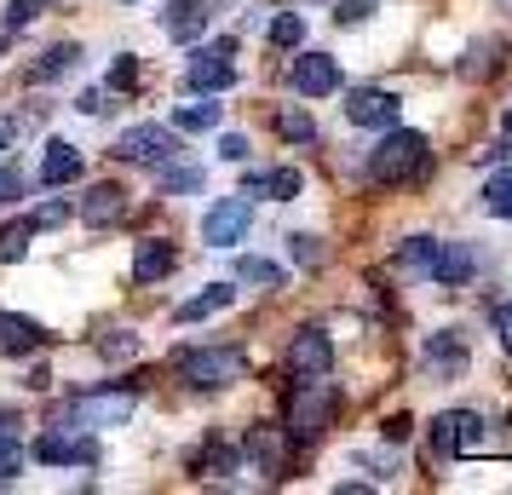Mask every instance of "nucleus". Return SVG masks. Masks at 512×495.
Wrapping results in <instances>:
<instances>
[{
  "instance_id": "1",
  "label": "nucleus",
  "mask_w": 512,
  "mask_h": 495,
  "mask_svg": "<svg viewBox=\"0 0 512 495\" xmlns=\"http://www.w3.org/2000/svg\"><path fill=\"white\" fill-rule=\"evenodd\" d=\"M173 369L196 392H219V386H236V380L248 375V357L236 352V346H179Z\"/></svg>"
},
{
  "instance_id": "2",
  "label": "nucleus",
  "mask_w": 512,
  "mask_h": 495,
  "mask_svg": "<svg viewBox=\"0 0 512 495\" xmlns=\"http://www.w3.org/2000/svg\"><path fill=\"white\" fill-rule=\"evenodd\" d=\"M426 167H432V150H426V139L409 133V127L386 133V139L369 150V179H380V185H409Z\"/></svg>"
},
{
  "instance_id": "3",
  "label": "nucleus",
  "mask_w": 512,
  "mask_h": 495,
  "mask_svg": "<svg viewBox=\"0 0 512 495\" xmlns=\"http://www.w3.org/2000/svg\"><path fill=\"white\" fill-rule=\"evenodd\" d=\"M334 409H340V392L323 386V380H300L294 386V398H288V438H300V444H317L334 421Z\"/></svg>"
},
{
  "instance_id": "4",
  "label": "nucleus",
  "mask_w": 512,
  "mask_h": 495,
  "mask_svg": "<svg viewBox=\"0 0 512 495\" xmlns=\"http://www.w3.org/2000/svg\"><path fill=\"white\" fill-rule=\"evenodd\" d=\"M133 409H139V392L133 386H121V392H81V398L64 403V421L93 432V426H121Z\"/></svg>"
},
{
  "instance_id": "5",
  "label": "nucleus",
  "mask_w": 512,
  "mask_h": 495,
  "mask_svg": "<svg viewBox=\"0 0 512 495\" xmlns=\"http://www.w3.org/2000/svg\"><path fill=\"white\" fill-rule=\"evenodd\" d=\"M231 81H236V47H231V41L196 47L185 58V87H190V93H225Z\"/></svg>"
},
{
  "instance_id": "6",
  "label": "nucleus",
  "mask_w": 512,
  "mask_h": 495,
  "mask_svg": "<svg viewBox=\"0 0 512 495\" xmlns=\"http://www.w3.org/2000/svg\"><path fill=\"white\" fill-rule=\"evenodd\" d=\"M35 455L47 461V467H93L98 461V444H93V432L87 426H47L41 438H35Z\"/></svg>"
},
{
  "instance_id": "7",
  "label": "nucleus",
  "mask_w": 512,
  "mask_h": 495,
  "mask_svg": "<svg viewBox=\"0 0 512 495\" xmlns=\"http://www.w3.org/2000/svg\"><path fill=\"white\" fill-rule=\"evenodd\" d=\"M116 156L121 162H139V167H162L179 156V133L173 127H156V121H144V127H127L116 139Z\"/></svg>"
},
{
  "instance_id": "8",
  "label": "nucleus",
  "mask_w": 512,
  "mask_h": 495,
  "mask_svg": "<svg viewBox=\"0 0 512 495\" xmlns=\"http://www.w3.org/2000/svg\"><path fill=\"white\" fill-rule=\"evenodd\" d=\"M484 444V415L478 409H443L432 421V449L438 455H472Z\"/></svg>"
},
{
  "instance_id": "9",
  "label": "nucleus",
  "mask_w": 512,
  "mask_h": 495,
  "mask_svg": "<svg viewBox=\"0 0 512 495\" xmlns=\"http://www.w3.org/2000/svg\"><path fill=\"white\" fill-rule=\"evenodd\" d=\"M248 225H254V202H248V196H225V202H213L208 219H202V242H208V248H231V242L248 236Z\"/></svg>"
},
{
  "instance_id": "10",
  "label": "nucleus",
  "mask_w": 512,
  "mask_h": 495,
  "mask_svg": "<svg viewBox=\"0 0 512 495\" xmlns=\"http://www.w3.org/2000/svg\"><path fill=\"white\" fill-rule=\"evenodd\" d=\"M288 369L300 380H323L334 369V340L323 329H300L294 334V346H288Z\"/></svg>"
},
{
  "instance_id": "11",
  "label": "nucleus",
  "mask_w": 512,
  "mask_h": 495,
  "mask_svg": "<svg viewBox=\"0 0 512 495\" xmlns=\"http://www.w3.org/2000/svg\"><path fill=\"white\" fill-rule=\"evenodd\" d=\"M294 93L300 98L340 93V58H328V52H300V58H294Z\"/></svg>"
},
{
  "instance_id": "12",
  "label": "nucleus",
  "mask_w": 512,
  "mask_h": 495,
  "mask_svg": "<svg viewBox=\"0 0 512 495\" xmlns=\"http://www.w3.org/2000/svg\"><path fill=\"white\" fill-rule=\"evenodd\" d=\"M397 110H403L397 93H380V87H357L346 98V121H357V127H392Z\"/></svg>"
},
{
  "instance_id": "13",
  "label": "nucleus",
  "mask_w": 512,
  "mask_h": 495,
  "mask_svg": "<svg viewBox=\"0 0 512 495\" xmlns=\"http://www.w3.org/2000/svg\"><path fill=\"white\" fill-rule=\"evenodd\" d=\"M478 271V254L466 248V242H438V254H432V283H443V288H461L466 277Z\"/></svg>"
},
{
  "instance_id": "14",
  "label": "nucleus",
  "mask_w": 512,
  "mask_h": 495,
  "mask_svg": "<svg viewBox=\"0 0 512 495\" xmlns=\"http://www.w3.org/2000/svg\"><path fill=\"white\" fill-rule=\"evenodd\" d=\"M47 346V329L35 317H18V311H0V352L6 357H24V352H41Z\"/></svg>"
},
{
  "instance_id": "15",
  "label": "nucleus",
  "mask_w": 512,
  "mask_h": 495,
  "mask_svg": "<svg viewBox=\"0 0 512 495\" xmlns=\"http://www.w3.org/2000/svg\"><path fill=\"white\" fill-rule=\"evenodd\" d=\"M75 179H81V150L70 139H52L41 150V185L58 190V185H75Z\"/></svg>"
},
{
  "instance_id": "16",
  "label": "nucleus",
  "mask_w": 512,
  "mask_h": 495,
  "mask_svg": "<svg viewBox=\"0 0 512 495\" xmlns=\"http://www.w3.org/2000/svg\"><path fill=\"white\" fill-rule=\"evenodd\" d=\"M173 265H179V248L167 236H150V242H139V254H133V277L139 283H162V277H173Z\"/></svg>"
},
{
  "instance_id": "17",
  "label": "nucleus",
  "mask_w": 512,
  "mask_h": 495,
  "mask_svg": "<svg viewBox=\"0 0 512 495\" xmlns=\"http://www.w3.org/2000/svg\"><path fill=\"white\" fill-rule=\"evenodd\" d=\"M426 369H432V375L438 380H455L466 369V340L455 329H443V334H432V340H426Z\"/></svg>"
},
{
  "instance_id": "18",
  "label": "nucleus",
  "mask_w": 512,
  "mask_h": 495,
  "mask_svg": "<svg viewBox=\"0 0 512 495\" xmlns=\"http://www.w3.org/2000/svg\"><path fill=\"white\" fill-rule=\"evenodd\" d=\"M121 213H127V190L121 185H93L87 202H81V219H87V225H116Z\"/></svg>"
},
{
  "instance_id": "19",
  "label": "nucleus",
  "mask_w": 512,
  "mask_h": 495,
  "mask_svg": "<svg viewBox=\"0 0 512 495\" xmlns=\"http://www.w3.org/2000/svg\"><path fill=\"white\" fill-rule=\"evenodd\" d=\"M242 196H277V202H294V196H300V173H294V167L248 173V179H242Z\"/></svg>"
},
{
  "instance_id": "20",
  "label": "nucleus",
  "mask_w": 512,
  "mask_h": 495,
  "mask_svg": "<svg viewBox=\"0 0 512 495\" xmlns=\"http://www.w3.org/2000/svg\"><path fill=\"white\" fill-rule=\"evenodd\" d=\"M162 29L173 41H196L202 29H208V12H202V0H173L162 12Z\"/></svg>"
},
{
  "instance_id": "21",
  "label": "nucleus",
  "mask_w": 512,
  "mask_h": 495,
  "mask_svg": "<svg viewBox=\"0 0 512 495\" xmlns=\"http://www.w3.org/2000/svg\"><path fill=\"white\" fill-rule=\"evenodd\" d=\"M231 300H236L231 283H213V288H202V294H190V300L173 311V317H179V323H202V317H213V311H225Z\"/></svg>"
},
{
  "instance_id": "22",
  "label": "nucleus",
  "mask_w": 512,
  "mask_h": 495,
  "mask_svg": "<svg viewBox=\"0 0 512 495\" xmlns=\"http://www.w3.org/2000/svg\"><path fill=\"white\" fill-rule=\"evenodd\" d=\"M236 283H254V288H282L288 283V271H282L277 260H259V254H242V260L231 265Z\"/></svg>"
},
{
  "instance_id": "23",
  "label": "nucleus",
  "mask_w": 512,
  "mask_h": 495,
  "mask_svg": "<svg viewBox=\"0 0 512 495\" xmlns=\"http://www.w3.org/2000/svg\"><path fill=\"white\" fill-rule=\"evenodd\" d=\"M236 461H242V455H236V449L225 444V438H213V444L196 449V461H190V467L208 472V478H219V472H236Z\"/></svg>"
},
{
  "instance_id": "24",
  "label": "nucleus",
  "mask_w": 512,
  "mask_h": 495,
  "mask_svg": "<svg viewBox=\"0 0 512 495\" xmlns=\"http://www.w3.org/2000/svg\"><path fill=\"white\" fill-rule=\"evenodd\" d=\"M173 127H185V133H208V127H219V104H208V93L196 98V104H179V110H173Z\"/></svg>"
},
{
  "instance_id": "25",
  "label": "nucleus",
  "mask_w": 512,
  "mask_h": 495,
  "mask_svg": "<svg viewBox=\"0 0 512 495\" xmlns=\"http://www.w3.org/2000/svg\"><path fill=\"white\" fill-rule=\"evenodd\" d=\"M248 455H254L271 478L282 472V438H271V426H254V432H248Z\"/></svg>"
},
{
  "instance_id": "26",
  "label": "nucleus",
  "mask_w": 512,
  "mask_h": 495,
  "mask_svg": "<svg viewBox=\"0 0 512 495\" xmlns=\"http://www.w3.org/2000/svg\"><path fill=\"white\" fill-rule=\"evenodd\" d=\"M75 58H81V52H75L70 41L52 47V52H41V64H29V81H58L64 70H75Z\"/></svg>"
},
{
  "instance_id": "27",
  "label": "nucleus",
  "mask_w": 512,
  "mask_h": 495,
  "mask_svg": "<svg viewBox=\"0 0 512 495\" xmlns=\"http://www.w3.org/2000/svg\"><path fill=\"white\" fill-rule=\"evenodd\" d=\"M18 467H24V444H18V426L6 415L0 421V478H18Z\"/></svg>"
},
{
  "instance_id": "28",
  "label": "nucleus",
  "mask_w": 512,
  "mask_h": 495,
  "mask_svg": "<svg viewBox=\"0 0 512 495\" xmlns=\"http://www.w3.org/2000/svg\"><path fill=\"white\" fill-rule=\"evenodd\" d=\"M162 196H185V190H202V167H173V162H162Z\"/></svg>"
},
{
  "instance_id": "29",
  "label": "nucleus",
  "mask_w": 512,
  "mask_h": 495,
  "mask_svg": "<svg viewBox=\"0 0 512 495\" xmlns=\"http://www.w3.org/2000/svg\"><path fill=\"white\" fill-rule=\"evenodd\" d=\"M277 133L288 144H311L317 139V121L305 116V110H277Z\"/></svg>"
},
{
  "instance_id": "30",
  "label": "nucleus",
  "mask_w": 512,
  "mask_h": 495,
  "mask_svg": "<svg viewBox=\"0 0 512 495\" xmlns=\"http://www.w3.org/2000/svg\"><path fill=\"white\" fill-rule=\"evenodd\" d=\"M484 208L501 213V219H512V167H501V173L484 185Z\"/></svg>"
},
{
  "instance_id": "31",
  "label": "nucleus",
  "mask_w": 512,
  "mask_h": 495,
  "mask_svg": "<svg viewBox=\"0 0 512 495\" xmlns=\"http://www.w3.org/2000/svg\"><path fill=\"white\" fill-rule=\"evenodd\" d=\"M29 231H35V219H18V225H6V231H0V260H6V265L29 254Z\"/></svg>"
},
{
  "instance_id": "32",
  "label": "nucleus",
  "mask_w": 512,
  "mask_h": 495,
  "mask_svg": "<svg viewBox=\"0 0 512 495\" xmlns=\"http://www.w3.org/2000/svg\"><path fill=\"white\" fill-rule=\"evenodd\" d=\"M300 41H305V18H300V12L271 18V47H300Z\"/></svg>"
},
{
  "instance_id": "33",
  "label": "nucleus",
  "mask_w": 512,
  "mask_h": 495,
  "mask_svg": "<svg viewBox=\"0 0 512 495\" xmlns=\"http://www.w3.org/2000/svg\"><path fill=\"white\" fill-rule=\"evenodd\" d=\"M432 254H438V236H409V248H403V265H415V271H432Z\"/></svg>"
},
{
  "instance_id": "34",
  "label": "nucleus",
  "mask_w": 512,
  "mask_h": 495,
  "mask_svg": "<svg viewBox=\"0 0 512 495\" xmlns=\"http://www.w3.org/2000/svg\"><path fill=\"white\" fill-rule=\"evenodd\" d=\"M41 6H52V0H12V6H6V29L35 24V12H41Z\"/></svg>"
},
{
  "instance_id": "35",
  "label": "nucleus",
  "mask_w": 512,
  "mask_h": 495,
  "mask_svg": "<svg viewBox=\"0 0 512 495\" xmlns=\"http://www.w3.org/2000/svg\"><path fill=\"white\" fill-rule=\"evenodd\" d=\"M110 87H116V93H133V87H139V58H116V70H110Z\"/></svg>"
},
{
  "instance_id": "36",
  "label": "nucleus",
  "mask_w": 512,
  "mask_h": 495,
  "mask_svg": "<svg viewBox=\"0 0 512 495\" xmlns=\"http://www.w3.org/2000/svg\"><path fill=\"white\" fill-rule=\"evenodd\" d=\"M489 52H495V41L472 47V52H466V64H461V75H489V70H495V58H489Z\"/></svg>"
},
{
  "instance_id": "37",
  "label": "nucleus",
  "mask_w": 512,
  "mask_h": 495,
  "mask_svg": "<svg viewBox=\"0 0 512 495\" xmlns=\"http://www.w3.org/2000/svg\"><path fill=\"white\" fill-rule=\"evenodd\" d=\"M369 12H374V0H340L334 6V24H363Z\"/></svg>"
},
{
  "instance_id": "38",
  "label": "nucleus",
  "mask_w": 512,
  "mask_h": 495,
  "mask_svg": "<svg viewBox=\"0 0 512 495\" xmlns=\"http://www.w3.org/2000/svg\"><path fill=\"white\" fill-rule=\"evenodd\" d=\"M489 329L501 334V346H507V352H512V300H501V306L489 311Z\"/></svg>"
},
{
  "instance_id": "39",
  "label": "nucleus",
  "mask_w": 512,
  "mask_h": 495,
  "mask_svg": "<svg viewBox=\"0 0 512 495\" xmlns=\"http://www.w3.org/2000/svg\"><path fill=\"white\" fill-rule=\"evenodd\" d=\"M288 248H294V260H300V265H317V260H323L317 236H288Z\"/></svg>"
},
{
  "instance_id": "40",
  "label": "nucleus",
  "mask_w": 512,
  "mask_h": 495,
  "mask_svg": "<svg viewBox=\"0 0 512 495\" xmlns=\"http://www.w3.org/2000/svg\"><path fill=\"white\" fill-rule=\"evenodd\" d=\"M18 190H24L18 167H0V208H12V202H18Z\"/></svg>"
},
{
  "instance_id": "41",
  "label": "nucleus",
  "mask_w": 512,
  "mask_h": 495,
  "mask_svg": "<svg viewBox=\"0 0 512 495\" xmlns=\"http://www.w3.org/2000/svg\"><path fill=\"white\" fill-rule=\"evenodd\" d=\"M75 110H81V116H104V110H110V104H104V87H87V93L75 98Z\"/></svg>"
},
{
  "instance_id": "42",
  "label": "nucleus",
  "mask_w": 512,
  "mask_h": 495,
  "mask_svg": "<svg viewBox=\"0 0 512 495\" xmlns=\"http://www.w3.org/2000/svg\"><path fill=\"white\" fill-rule=\"evenodd\" d=\"M98 352L104 357H133L139 352V340H133V334H116V340H98Z\"/></svg>"
},
{
  "instance_id": "43",
  "label": "nucleus",
  "mask_w": 512,
  "mask_h": 495,
  "mask_svg": "<svg viewBox=\"0 0 512 495\" xmlns=\"http://www.w3.org/2000/svg\"><path fill=\"white\" fill-rule=\"evenodd\" d=\"M219 156H225V162H248V139H242V133H225V139H219Z\"/></svg>"
},
{
  "instance_id": "44",
  "label": "nucleus",
  "mask_w": 512,
  "mask_h": 495,
  "mask_svg": "<svg viewBox=\"0 0 512 495\" xmlns=\"http://www.w3.org/2000/svg\"><path fill=\"white\" fill-rule=\"evenodd\" d=\"M29 219H35V225H64V208H58V202H47V208H35Z\"/></svg>"
},
{
  "instance_id": "45",
  "label": "nucleus",
  "mask_w": 512,
  "mask_h": 495,
  "mask_svg": "<svg viewBox=\"0 0 512 495\" xmlns=\"http://www.w3.org/2000/svg\"><path fill=\"white\" fill-rule=\"evenodd\" d=\"M409 426H415L409 415H392V421H386V438H392V444H397V438H409Z\"/></svg>"
},
{
  "instance_id": "46",
  "label": "nucleus",
  "mask_w": 512,
  "mask_h": 495,
  "mask_svg": "<svg viewBox=\"0 0 512 495\" xmlns=\"http://www.w3.org/2000/svg\"><path fill=\"white\" fill-rule=\"evenodd\" d=\"M6 144H12V127H6V121H0V150H6Z\"/></svg>"
},
{
  "instance_id": "47",
  "label": "nucleus",
  "mask_w": 512,
  "mask_h": 495,
  "mask_svg": "<svg viewBox=\"0 0 512 495\" xmlns=\"http://www.w3.org/2000/svg\"><path fill=\"white\" fill-rule=\"evenodd\" d=\"M507 133H512V110H507Z\"/></svg>"
}]
</instances>
